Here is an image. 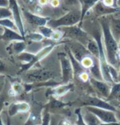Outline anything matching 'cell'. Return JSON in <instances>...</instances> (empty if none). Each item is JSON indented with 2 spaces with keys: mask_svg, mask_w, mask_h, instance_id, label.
Returning a JSON list of instances; mask_svg holds the SVG:
<instances>
[{
  "mask_svg": "<svg viewBox=\"0 0 120 125\" xmlns=\"http://www.w3.org/2000/svg\"><path fill=\"white\" fill-rule=\"evenodd\" d=\"M22 13L27 22L30 23L31 25H33V26L38 27L47 25L48 22L50 20V18L40 16L39 14L33 13V12L28 11L26 9H22Z\"/></svg>",
  "mask_w": 120,
  "mask_h": 125,
  "instance_id": "10",
  "label": "cell"
},
{
  "mask_svg": "<svg viewBox=\"0 0 120 125\" xmlns=\"http://www.w3.org/2000/svg\"><path fill=\"white\" fill-rule=\"evenodd\" d=\"M109 73L113 80V82H119V71L114 66L109 65Z\"/></svg>",
  "mask_w": 120,
  "mask_h": 125,
  "instance_id": "37",
  "label": "cell"
},
{
  "mask_svg": "<svg viewBox=\"0 0 120 125\" xmlns=\"http://www.w3.org/2000/svg\"><path fill=\"white\" fill-rule=\"evenodd\" d=\"M58 29H60L64 32V38L63 39L67 38V39L73 40V41H77L85 46H86L88 41L90 40L89 35L87 34V32L84 31L79 25L64 27Z\"/></svg>",
  "mask_w": 120,
  "mask_h": 125,
  "instance_id": "4",
  "label": "cell"
},
{
  "mask_svg": "<svg viewBox=\"0 0 120 125\" xmlns=\"http://www.w3.org/2000/svg\"><path fill=\"white\" fill-rule=\"evenodd\" d=\"M93 12H95L96 16L98 17H106L108 15L116 13V12H120V8L118 7H108V6L104 5V3L100 1H99L96 5L92 8Z\"/></svg>",
  "mask_w": 120,
  "mask_h": 125,
  "instance_id": "14",
  "label": "cell"
},
{
  "mask_svg": "<svg viewBox=\"0 0 120 125\" xmlns=\"http://www.w3.org/2000/svg\"><path fill=\"white\" fill-rule=\"evenodd\" d=\"M8 94H9L10 96H12V97L17 95V94H16V93L15 92V91H14V90H13V89H12V87L9 89V90H8Z\"/></svg>",
  "mask_w": 120,
  "mask_h": 125,
  "instance_id": "50",
  "label": "cell"
},
{
  "mask_svg": "<svg viewBox=\"0 0 120 125\" xmlns=\"http://www.w3.org/2000/svg\"><path fill=\"white\" fill-rule=\"evenodd\" d=\"M56 46H57V44L52 43V44H49V45L45 46V47H43L40 51V52H38L36 54H35L34 58L32 59V61H31L29 64L22 65L20 72L21 73H23V72L31 69L35 65H36L38 62H40V61L43 60L44 58H45V57L47 56L48 55H49L50 52L54 49V48H55Z\"/></svg>",
  "mask_w": 120,
  "mask_h": 125,
  "instance_id": "7",
  "label": "cell"
},
{
  "mask_svg": "<svg viewBox=\"0 0 120 125\" xmlns=\"http://www.w3.org/2000/svg\"><path fill=\"white\" fill-rule=\"evenodd\" d=\"M75 114L77 115V121H76L75 124L76 125H87L83 118L82 113H81V108H78V109H76Z\"/></svg>",
  "mask_w": 120,
  "mask_h": 125,
  "instance_id": "34",
  "label": "cell"
},
{
  "mask_svg": "<svg viewBox=\"0 0 120 125\" xmlns=\"http://www.w3.org/2000/svg\"><path fill=\"white\" fill-rule=\"evenodd\" d=\"M4 104H5V98H4L3 94H0V113H1L3 109Z\"/></svg>",
  "mask_w": 120,
  "mask_h": 125,
  "instance_id": "46",
  "label": "cell"
},
{
  "mask_svg": "<svg viewBox=\"0 0 120 125\" xmlns=\"http://www.w3.org/2000/svg\"><path fill=\"white\" fill-rule=\"evenodd\" d=\"M51 123V116H50L49 110L47 107L44 108L43 110V119H42L41 125H50Z\"/></svg>",
  "mask_w": 120,
  "mask_h": 125,
  "instance_id": "33",
  "label": "cell"
},
{
  "mask_svg": "<svg viewBox=\"0 0 120 125\" xmlns=\"http://www.w3.org/2000/svg\"><path fill=\"white\" fill-rule=\"evenodd\" d=\"M86 48L89 51L92 56L99 58V53H100V50H99V45L96 42V40L95 38H90V40L88 41L87 44H86Z\"/></svg>",
  "mask_w": 120,
  "mask_h": 125,
  "instance_id": "25",
  "label": "cell"
},
{
  "mask_svg": "<svg viewBox=\"0 0 120 125\" xmlns=\"http://www.w3.org/2000/svg\"><path fill=\"white\" fill-rule=\"evenodd\" d=\"M81 18V8H75V9H72L68 12H67L66 14L63 15L60 18L54 19V20L50 19L48 22L47 25L54 30L64 27L74 26V25H77L78 23H80Z\"/></svg>",
  "mask_w": 120,
  "mask_h": 125,
  "instance_id": "2",
  "label": "cell"
},
{
  "mask_svg": "<svg viewBox=\"0 0 120 125\" xmlns=\"http://www.w3.org/2000/svg\"><path fill=\"white\" fill-rule=\"evenodd\" d=\"M117 99L120 100V82H114L112 84L111 90L108 99Z\"/></svg>",
  "mask_w": 120,
  "mask_h": 125,
  "instance_id": "27",
  "label": "cell"
},
{
  "mask_svg": "<svg viewBox=\"0 0 120 125\" xmlns=\"http://www.w3.org/2000/svg\"><path fill=\"white\" fill-rule=\"evenodd\" d=\"M0 26L3 27H7V28L12 29V30H15V31H18L17 27H16L15 22L12 21L10 18L0 19Z\"/></svg>",
  "mask_w": 120,
  "mask_h": 125,
  "instance_id": "29",
  "label": "cell"
},
{
  "mask_svg": "<svg viewBox=\"0 0 120 125\" xmlns=\"http://www.w3.org/2000/svg\"><path fill=\"white\" fill-rule=\"evenodd\" d=\"M82 116L86 124L87 125H100V124H101V121L99 119L97 116L95 115L91 112L88 111L86 109L84 114H82Z\"/></svg>",
  "mask_w": 120,
  "mask_h": 125,
  "instance_id": "23",
  "label": "cell"
},
{
  "mask_svg": "<svg viewBox=\"0 0 120 125\" xmlns=\"http://www.w3.org/2000/svg\"><path fill=\"white\" fill-rule=\"evenodd\" d=\"M90 84H91V85L93 86L104 98L108 99V97L109 96V94H110V90H111V87H110V85H109V83L104 81V80H96L93 77L90 78Z\"/></svg>",
  "mask_w": 120,
  "mask_h": 125,
  "instance_id": "15",
  "label": "cell"
},
{
  "mask_svg": "<svg viewBox=\"0 0 120 125\" xmlns=\"http://www.w3.org/2000/svg\"><path fill=\"white\" fill-rule=\"evenodd\" d=\"M63 38H64V32L60 29H54L50 40H52L53 42H58L61 41Z\"/></svg>",
  "mask_w": 120,
  "mask_h": 125,
  "instance_id": "35",
  "label": "cell"
},
{
  "mask_svg": "<svg viewBox=\"0 0 120 125\" xmlns=\"http://www.w3.org/2000/svg\"><path fill=\"white\" fill-rule=\"evenodd\" d=\"M38 3L41 6H45L50 3V0H38Z\"/></svg>",
  "mask_w": 120,
  "mask_h": 125,
  "instance_id": "48",
  "label": "cell"
},
{
  "mask_svg": "<svg viewBox=\"0 0 120 125\" xmlns=\"http://www.w3.org/2000/svg\"><path fill=\"white\" fill-rule=\"evenodd\" d=\"M0 39L4 42H12L14 41H25L26 38L22 37L17 31L3 27V32L0 36Z\"/></svg>",
  "mask_w": 120,
  "mask_h": 125,
  "instance_id": "17",
  "label": "cell"
},
{
  "mask_svg": "<svg viewBox=\"0 0 120 125\" xmlns=\"http://www.w3.org/2000/svg\"><path fill=\"white\" fill-rule=\"evenodd\" d=\"M62 2H64L65 5L68 6V7H73L74 8H81L79 0H62Z\"/></svg>",
  "mask_w": 120,
  "mask_h": 125,
  "instance_id": "38",
  "label": "cell"
},
{
  "mask_svg": "<svg viewBox=\"0 0 120 125\" xmlns=\"http://www.w3.org/2000/svg\"><path fill=\"white\" fill-rule=\"evenodd\" d=\"M69 104H71L70 103H65L63 101L58 99L57 97L54 96H49V103L47 104H45V106L47 107L49 110L50 109H64L66 106H68Z\"/></svg>",
  "mask_w": 120,
  "mask_h": 125,
  "instance_id": "22",
  "label": "cell"
},
{
  "mask_svg": "<svg viewBox=\"0 0 120 125\" xmlns=\"http://www.w3.org/2000/svg\"><path fill=\"white\" fill-rule=\"evenodd\" d=\"M35 56V54L33 53H31V52H28L26 51L23 52L22 53L19 54L17 57L19 59V61L22 63V65H27L32 61V59L34 58Z\"/></svg>",
  "mask_w": 120,
  "mask_h": 125,
  "instance_id": "28",
  "label": "cell"
},
{
  "mask_svg": "<svg viewBox=\"0 0 120 125\" xmlns=\"http://www.w3.org/2000/svg\"><path fill=\"white\" fill-rule=\"evenodd\" d=\"M119 111H120V104L119 105Z\"/></svg>",
  "mask_w": 120,
  "mask_h": 125,
  "instance_id": "57",
  "label": "cell"
},
{
  "mask_svg": "<svg viewBox=\"0 0 120 125\" xmlns=\"http://www.w3.org/2000/svg\"><path fill=\"white\" fill-rule=\"evenodd\" d=\"M66 43L68 48L70 49L72 54L79 61H81L83 57L90 55L86 46L81 42L73 41V40H69V41H66Z\"/></svg>",
  "mask_w": 120,
  "mask_h": 125,
  "instance_id": "9",
  "label": "cell"
},
{
  "mask_svg": "<svg viewBox=\"0 0 120 125\" xmlns=\"http://www.w3.org/2000/svg\"><path fill=\"white\" fill-rule=\"evenodd\" d=\"M26 5L28 6L29 8H35V6L38 4V0H24Z\"/></svg>",
  "mask_w": 120,
  "mask_h": 125,
  "instance_id": "41",
  "label": "cell"
},
{
  "mask_svg": "<svg viewBox=\"0 0 120 125\" xmlns=\"http://www.w3.org/2000/svg\"><path fill=\"white\" fill-rule=\"evenodd\" d=\"M119 58H120V52H119Z\"/></svg>",
  "mask_w": 120,
  "mask_h": 125,
  "instance_id": "58",
  "label": "cell"
},
{
  "mask_svg": "<svg viewBox=\"0 0 120 125\" xmlns=\"http://www.w3.org/2000/svg\"><path fill=\"white\" fill-rule=\"evenodd\" d=\"M101 2L108 7H114V0H101Z\"/></svg>",
  "mask_w": 120,
  "mask_h": 125,
  "instance_id": "43",
  "label": "cell"
},
{
  "mask_svg": "<svg viewBox=\"0 0 120 125\" xmlns=\"http://www.w3.org/2000/svg\"><path fill=\"white\" fill-rule=\"evenodd\" d=\"M78 78L81 80V81L86 82V81H88V80H90V75H89V74H88V72L86 71L82 72V73L79 75Z\"/></svg>",
  "mask_w": 120,
  "mask_h": 125,
  "instance_id": "40",
  "label": "cell"
},
{
  "mask_svg": "<svg viewBox=\"0 0 120 125\" xmlns=\"http://www.w3.org/2000/svg\"><path fill=\"white\" fill-rule=\"evenodd\" d=\"M100 0H79L80 3V7H81V22L79 23V26H81L84 18L86 17V13L90 11V9H92L93 7L96 5Z\"/></svg>",
  "mask_w": 120,
  "mask_h": 125,
  "instance_id": "20",
  "label": "cell"
},
{
  "mask_svg": "<svg viewBox=\"0 0 120 125\" xmlns=\"http://www.w3.org/2000/svg\"><path fill=\"white\" fill-rule=\"evenodd\" d=\"M109 27L113 37L119 42L120 40V19L113 17L109 18Z\"/></svg>",
  "mask_w": 120,
  "mask_h": 125,
  "instance_id": "21",
  "label": "cell"
},
{
  "mask_svg": "<svg viewBox=\"0 0 120 125\" xmlns=\"http://www.w3.org/2000/svg\"><path fill=\"white\" fill-rule=\"evenodd\" d=\"M117 5H118V8H120V0H117Z\"/></svg>",
  "mask_w": 120,
  "mask_h": 125,
  "instance_id": "52",
  "label": "cell"
},
{
  "mask_svg": "<svg viewBox=\"0 0 120 125\" xmlns=\"http://www.w3.org/2000/svg\"><path fill=\"white\" fill-rule=\"evenodd\" d=\"M89 70L93 78H95V79H96V80H104L102 77V74H101V71H100V62H99L98 58L95 57V62H94L93 66H92L91 68H90Z\"/></svg>",
  "mask_w": 120,
  "mask_h": 125,
  "instance_id": "26",
  "label": "cell"
},
{
  "mask_svg": "<svg viewBox=\"0 0 120 125\" xmlns=\"http://www.w3.org/2000/svg\"><path fill=\"white\" fill-rule=\"evenodd\" d=\"M62 3V0H50V4L53 8H58Z\"/></svg>",
  "mask_w": 120,
  "mask_h": 125,
  "instance_id": "42",
  "label": "cell"
},
{
  "mask_svg": "<svg viewBox=\"0 0 120 125\" xmlns=\"http://www.w3.org/2000/svg\"><path fill=\"white\" fill-rule=\"evenodd\" d=\"M55 76L54 72L45 68H35L32 67L31 69L25 71L23 79L26 84L39 83L50 80Z\"/></svg>",
  "mask_w": 120,
  "mask_h": 125,
  "instance_id": "3",
  "label": "cell"
},
{
  "mask_svg": "<svg viewBox=\"0 0 120 125\" xmlns=\"http://www.w3.org/2000/svg\"><path fill=\"white\" fill-rule=\"evenodd\" d=\"M100 25L102 30L103 43H104L107 60L109 65L118 69L120 67L119 42L115 40L111 33L109 20H108L106 17H102V19L100 20Z\"/></svg>",
  "mask_w": 120,
  "mask_h": 125,
  "instance_id": "1",
  "label": "cell"
},
{
  "mask_svg": "<svg viewBox=\"0 0 120 125\" xmlns=\"http://www.w3.org/2000/svg\"><path fill=\"white\" fill-rule=\"evenodd\" d=\"M58 125H74L68 119H63L62 121L58 123ZM76 125V124H75Z\"/></svg>",
  "mask_w": 120,
  "mask_h": 125,
  "instance_id": "47",
  "label": "cell"
},
{
  "mask_svg": "<svg viewBox=\"0 0 120 125\" xmlns=\"http://www.w3.org/2000/svg\"><path fill=\"white\" fill-rule=\"evenodd\" d=\"M8 6V0H0V8H7Z\"/></svg>",
  "mask_w": 120,
  "mask_h": 125,
  "instance_id": "49",
  "label": "cell"
},
{
  "mask_svg": "<svg viewBox=\"0 0 120 125\" xmlns=\"http://www.w3.org/2000/svg\"><path fill=\"white\" fill-rule=\"evenodd\" d=\"M8 8L11 10L12 18H13V21L15 22L16 27H17L18 32L22 37H25L26 32H25L24 23H23L22 18V12H21L20 6L16 0H8Z\"/></svg>",
  "mask_w": 120,
  "mask_h": 125,
  "instance_id": "6",
  "label": "cell"
},
{
  "mask_svg": "<svg viewBox=\"0 0 120 125\" xmlns=\"http://www.w3.org/2000/svg\"><path fill=\"white\" fill-rule=\"evenodd\" d=\"M58 60H59L61 65V72H62V81L61 83H68L71 82L74 77L73 68L72 65L70 58L68 53L65 52H59L58 54Z\"/></svg>",
  "mask_w": 120,
  "mask_h": 125,
  "instance_id": "5",
  "label": "cell"
},
{
  "mask_svg": "<svg viewBox=\"0 0 120 125\" xmlns=\"http://www.w3.org/2000/svg\"><path fill=\"white\" fill-rule=\"evenodd\" d=\"M73 88H74V84H73L72 81L65 84L60 83L58 85L55 86V87L49 89L48 90L47 94H46V96H54L57 97V98H59V97L64 96L68 92L72 90Z\"/></svg>",
  "mask_w": 120,
  "mask_h": 125,
  "instance_id": "13",
  "label": "cell"
},
{
  "mask_svg": "<svg viewBox=\"0 0 120 125\" xmlns=\"http://www.w3.org/2000/svg\"><path fill=\"white\" fill-rule=\"evenodd\" d=\"M11 87L13 89L14 91L16 93V94H22L23 91H25V88H24V85H22V84L18 83V82H15L12 84Z\"/></svg>",
  "mask_w": 120,
  "mask_h": 125,
  "instance_id": "39",
  "label": "cell"
},
{
  "mask_svg": "<svg viewBox=\"0 0 120 125\" xmlns=\"http://www.w3.org/2000/svg\"><path fill=\"white\" fill-rule=\"evenodd\" d=\"M30 110L31 106L28 103L25 101H20V102L12 103L11 104H9L8 108V114L10 117H12L18 114L30 112Z\"/></svg>",
  "mask_w": 120,
  "mask_h": 125,
  "instance_id": "16",
  "label": "cell"
},
{
  "mask_svg": "<svg viewBox=\"0 0 120 125\" xmlns=\"http://www.w3.org/2000/svg\"><path fill=\"white\" fill-rule=\"evenodd\" d=\"M119 52H120V40L119 41Z\"/></svg>",
  "mask_w": 120,
  "mask_h": 125,
  "instance_id": "56",
  "label": "cell"
},
{
  "mask_svg": "<svg viewBox=\"0 0 120 125\" xmlns=\"http://www.w3.org/2000/svg\"><path fill=\"white\" fill-rule=\"evenodd\" d=\"M26 51L28 52H31V53L33 54H36L38 52H40L42 48L45 47V46L44 44L43 41L42 42H31V41H28V43L26 42Z\"/></svg>",
  "mask_w": 120,
  "mask_h": 125,
  "instance_id": "24",
  "label": "cell"
},
{
  "mask_svg": "<svg viewBox=\"0 0 120 125\" xmlns=\"http://www.w3.org/2000/svg\"><path fill=\"white\" fill-rule=\"evenodd\" d=\"M38 29H39V32L45 38H46V39H51L52 34L54 32V29L53 28H51L48 25H45V26L39 27Z\"/></svg>",
  "mask_w": 120,
  "mask_h": 125,
  "instance_id": "30",
  "label": "cell"
},
{
  "mask_svg": "<svg viewBox=\"0 0 120 125\" xmlns=\"http://www.w3.org/2000/svg\"><path fill=\"white\" fill-rule=\"evenodd\" d=\"M94 62H95V57L91 56V55L83 57L81 61V65H82L86 70H89L90 68H91L94 65Z\"/></svg>",
  "mask_w": 120,
  "mask_h": 125,
  "instance_id": "31",
  "label": "cell"
},
{
  "mask_svg": "<svg viewBox=\"0 0 120 125\" xmlns=\"http://www.w3.org/2000/svg\"><path fill=\"white\" fill-rule=\"evenodd\" d=\"M50 125H58V124H57L55 120H52L51 119V123H50Z\"/></svg>",
  "mask_w": 120,
  "mask_h": 125,
  "instance_id": "51",
  "label": "cell"
},
{
  "mask_svg": "<svg viewBox=\"0 0 120 125\" xmlns=\"http://www.w3.org/2000/svg\"><path fill=\"white\" fill-rule=\"evenodd\" d=\"M82 105L83 106H92V107L100 108V109L110 110V111H113L114 113L118 111L116 108L113 107L112 104H110L107 101L103 100V99L98 98V97H94V96L87 97L86 99H84Z\"/></svg>",
  "mask_w": 120,
  "mask_h": 125,
  "instance_id": "11",
  "label": "cell"
},
{
  "mask_svg": "<svg viewBox=\"0 0 120 125\" xmlns=\"http://www.w3.org/2000/svg\"><path fill=\"white\" fill-rule=\"evenodd\" d=\"M65 51L66 52L68 53L69 58H70L72 65V68H73V73H74V76H77V77H79V75H81L82 72L86 71V70L84 68V67L81 65V61H79L78 60L75 58L74 56L72 54L70 49L68 48V46H65Z\"/></svg>",
  "mask_w": 120,
  "mask_h": 125,
  "instance_id": "19",
  "label": "cell"
},
{
  "mask_svg": "<svg viewBox=\"0 0 120 125\" xmlns=\"http://www.w3.org/2000/svg\"><path fill=\"white\" fill-rule=\"evenodd\" d=\"M12 12L9 8H0V19L11 18Z\"/></svg>",
  "mask_w": 120,
  "mask_h": 125,
  "instance_id": "36",
  "label": "cell"
},
{
  "mask_svg": "<svg viewBox=\"0 0 120 125\" xmlns=\"http://www.w3.org/2000/svg\"><path fill=\"white\" fill-rule=\"evenodd\" d=\"M3 85H0V94H1L2 90H3Z\"/></svg>",
  "mask_w": 120,
  "mask_h": 125,
  "instance_id": "54",
  "label": "cell"
},
{
  "mask_svg": "<svg viewBox=\"0 0 120 125\" xmlns=\"http://www.w3.org/2000/svg\"><path fill=\"white\" fill-rule=\"evenodd\" d=\"M119 82H120V71L119 72Z\"/></svg>",
  "mask_w": 120,
  "mask_h": 125,
  "instance_id": "55",
  "label": "cell"
},
{
  "mask_svg": "<svg viewBox=\"0 0 120 125\" xmlns=\"http://www.w3.org/2000/svg\"><path fill=\"white\" fill-rule=\"evenodd\" d=\"M25 38L27 41H31V42H42L44 41V37L40 33L38 32H30L27 33L25 36Z\"/></svg>",
  "mask_w": 120,
  "mask_h": 125,
  "instance_id": "32",
  "label": "cell"
},
{
  "mask_svg": "<svg viewBox=\"0 0 120 125\" xmlns=\"http://www.w3.org/2000/svg\"><path fill=\"white\" fill-rule=\"evenodd\" d=\"M0 125H4V124L3 123V121H2V118H1V117H0Z\"/></svg>",
  "mask_w": 120,
  "mask_h": 125,
  "instance_id": "53",
  "label": "cell"
},
{
  "mask_svg": "<svg viewBox=\"0 0 120 125\" xmlns=\"http://www.w3.org/2000/svg\"><path fill=\"white\" fill-rule=\"evenodd\" d=\"M86 109L88 111L93 113L95 115H96L99 118V119L101 121L103 124H109V123H116L119 122L115 116L114 112L107 110L104 109H100V108L92 107V106H85Z\"/></svg>",
  "mask_w": 120,
  "mask_h": 125,
  "instance_id": "8",
  "label": "cell"
},
{
  "mask_svg": "<svg viewBox=\"0 0 120 125\" xmlns=\"http://www.w3.org/2000/svg\"><path fill=\"white\" fill-rule=\"evenodd\" d=\"M44 108L45 106L35 104L34 108L30 110L28 118L23 125H41Z\"/></svg>",
  "mask_w": 120,
  "mask_h": 125,
  "instance_id": "12",
  "label": "cell"
},
{
  "mask_svg": "<svg viewBox=\"0 0 120 125\" xmlns=\"http://www.w3.org/2000/svg\"><path fill=\"white\" fill-rule=\"evenodd\" d=\"M26 42L25 41H14L10 42V44L7 46L6 51L10 55H16L22 53L26 49Z\"/></svg>",
  "mask_w": 120,
  "mask_h": 125,
  "instance_id": "18",
  "label": "cell"
},
{
  "mask_svg": "<svg viewBox=\"0 0 120 125\" xmlns=\"http://www.w3.org/2000/svg\"><path fill=\"white\" fill-rule=\"evenodd\" d=\"M42 11H43V6L40 5V4L38 3L34 8V12L35 14H39V13H41Z\"/></svg>",
  "mask_w": 120,
  "mask_h": 125,
  "instance_id": "45",
  "label": "cell"
},
{
  "mask_svg": "<svg viewBox=\"0 0 120 125\" xmlns=\"http://www.w3.org/2000/svg\"><path fill=\"white\" fill-rule=\"evenodd\" d=\"M6 69H7V66H6L5 63L0 59V75H2L6 71Z\"/></svg>",
  "mask_w": 120,
  "mask_h": 125,
  "instance_id": "44",
  "label": "cell"
}]
</instances>
